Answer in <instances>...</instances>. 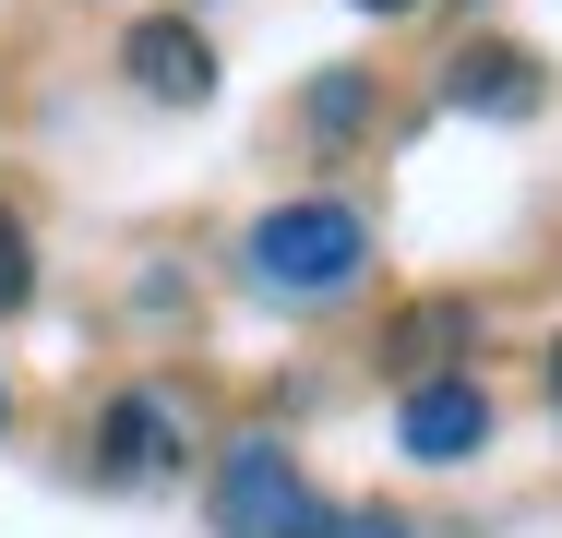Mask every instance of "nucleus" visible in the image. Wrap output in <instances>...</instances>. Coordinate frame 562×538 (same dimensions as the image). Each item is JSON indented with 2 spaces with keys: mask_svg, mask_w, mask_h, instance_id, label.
Listing matches in <instances>:
<instances>
[{
  "mask_svg": "<svg viewBox=\"0 0 562 538\" xmlns=\"http://www.w3.org/2000/svg\"><path fill=\"white\" fill-rule=\"evenodd\" d=\"M467 335H479V312H467V300H419V312H407L395 335H383V359L431 371V359H443V347H467Z\"/></svg>",
  "mask_w": 562,
  "mask_h": 538,
  "instance_id": "nucleus-7",
  "label": "nucleus"
},
{
  "mask_svg": "<svg viewBox=\"0 0 562 538\" xmlns=\"http://www.w3.org/2000/svg\"><path fill=\"white\" fill-rule=\"evenodd\" d=\"M359 264H371L359 204H276L251 227V288H263V300H347Z\"/></svg>",
  "mask_w": 562,
  "mask_h": 538,
  "instance_id": "nucleus-1",
  "label": "nucleus"
},
{
  "mask_svg": "<svg viewBox=\"0 0 562 538\" xmlns=\"http://www.w3.org/2000/svg\"><path fill=\"white\" fill-rule=\"evenodd\" d=\"M336 538H407V515H383V503H371V515H336Z\"/></svg>",
  "mask_w": 562,
  "mask_h": 538,
  "instance_id": "nucleus-10",
  "label": "nucleus"
},
{
  "mask_svg": "<svg viewBox=\"0 0 562 538\" xmlns=\"http://www.w3.org/2000/svg\"><path fill=\"white\" fill-rule=\"evenodd\" d=\"M24 300H36V239L0 215V312H24Z\"/></svg>",
  "mask_w": 562,
  "mask_h": 538,
  "instance_id": "nucleus-9",
  "label": "nucleus"
},
{
  "mask_svg": "<svg viewBox=\"0 0 562 538\" xmlns=\"http://www.w3.org/2000/svg\"><path fill=\"white\" fill-rule=\"evenodd\" d=\"M0 419H12V395H0Z\"/></svg>",
  "mask_w": 562,
  "mask_h": 538,
  "instance_id": "nucleus-13",
  "label": "nucleus"
},
{
  "mask_svg": "<svg viewBox=\"0 0 562 538\" xmlns=\"http://www.w3.org/2000/svg\"><path fill=\"white\" fill-rule=\"evenodd\" d=\"M359 120H371V72H324V85H312V132H324V144H347Z\"/></svg>",
  "mask_w": 562,
  "mask_h": 538,
  "instance_id": "nucleus-8",
  "label": "nucleus"
},
{
  "mask_svg": "<svg viewBox=\"0 0 562 538\" xmlns=\"http://www.w3.org/2000/svg\"><path fill=\"white\" fill-rule=\"evenodd\" d=\"M551 407H562V347H551Z\"/></svg>",
  "mask_w": 562,
  "mask_h": 538,
  "instance_id": "nucleus-12",
  "label": "nucleus"
},
{
  "mask_svg": "<svg viewBox=\"0 0 562 538\" xmlns=\"http://www.w3.org/2000/svg\"><path fill=\"white\" fill-rule=\"evenodd\" d=\"M359 12H419V0H359Z\"/></svg>",
  "mask_w": 562,
  "mask_h": 538,
  "instance_id": "nucleus-11",
  "label": "nucleus"
},
{
  "mask_svg": "<svg viewBox=\"0 0 562 538\" xmlns=\"http://www.w3.org/2000/svg\"><path fill=\"white\" fill-rule=\"evenodd\" d=\"M395 442H407L419 467H467V455L491 442V383H454V371L407 383V407H395Z\"/></svg>",
  "mask_w": 562,
  "mask_h": 538,
  "instance_id": "nucleus-3",
  "label": "nucleus"
},
{
  "mask_svg": "<svg viewBox=\"0 0 562 538\" xmlns=\"http://www.w3.org/2000/svg\"><path fill=\"white\" fill-rule=\"evenodd\" d=\"M539 60L527 48H454L443 60V108H467V120H539Z\"/></svg>",
  "mask_w": 562,
  "mask_h": 538,
  "instance_id": "nucleus-5",
  "label": "nucleus"
},
{
  "mask_svg": "<svg viewBox=\"0 0 562 538\" xmlns=\"http://www.w3.org/2000/svg\"><path fill=\"white\" fill-rule=\"evenodd\" d=\"M204 515H216V538H336V503L300 479L288 442H227L204 479Z\"/></svg>",
  "mask_w": 562,
  "mask_h": 538,
  "instance_id": "nucleus-2",
  "label": "nucleus"
},
{
  "mask_svg": "<svg viewBox=\"0 0 562 538\" xmlns=\"http://www.w3.org/2000/svg\"><path fill=\"white\" fill-rule=\"evenodd\" d=\"M97 467H109L120 491H156V479L180 467V419H168V395H120L109 419H97Z\"/></svg>",
  "mask_w": 562,
  "mask_h": 538,
  "instance_id": "nucleus-6",
  "label": "nucleus"
},
{
  "mask_svg": "<svg viewBox=\"0 0 562 538\" xmlns=\"http://www.w3.org/2000/svg\"><path fill=\"white\" fill-rule=\"evenodd\" d=\"M120 72H132V97H156V108H204L216 97V48H204L192 24H132V36H120Z\"/></svg>",
  "mask_w": 562,
  "mask_h": 538,
  "instance_id": "nucleus-4",
  "label": "nucleus"
}]
</instances>
